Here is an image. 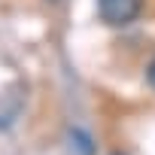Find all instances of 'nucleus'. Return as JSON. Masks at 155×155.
Masks as SVG:
<instances>
[{"mask_svg":"<svg viewBox=\"0 0 155 155\" xmlns=\"http://www.w3.org/2000/svg\"><path fill=\"white\" fill-rule=\"evenodd\" d=\"M143 12V0H97V15L110 28H128Z\"/></svg>","mask_w":155,"mask_h":155,"instance_id":"nucleus-1","label":"nucleus"},{"mask_svg":"<svg viewBox=\"0 0 155 155\" xmlns=\"http://www.w3.org/2000/svg\"><path fill=\"white\" fill-rule=\"evenodd\" d=\"M146 82H149V88L155 91V58L149 61V67H146Z\"/></svg>","mask_w":155,"mask_h":155,"instance_id":"nucleus-2","label":"nucleus"},{"mask_svg":"<svg viewBox=\"0 0 155 155\" xmlns=\"http://www.w3.org/2000/svg\"><path fill=\"white\" fill-rule=\"evenodd\" d=\"M113 155H125V152H113Z\"/></svg>","mask_w":155,"mask_h":155,"instance_id":"nucleus-3","label":"nucleus"}]
</instances>
